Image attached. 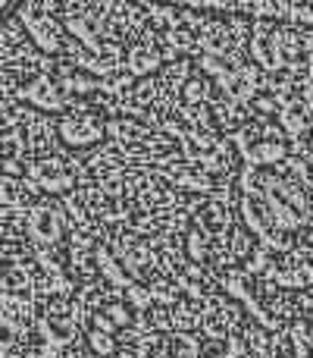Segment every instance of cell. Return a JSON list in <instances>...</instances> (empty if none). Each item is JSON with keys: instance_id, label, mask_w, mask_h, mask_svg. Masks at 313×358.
Here are the masks:
<instances>
[{"instance_id": "obj_1", "label": "cell", "mask_w": 313, "mask_h": 358, "mask_svg": "<svg viewBox=\"0 0 313 358\" xmlns=\"http://www.w3.org/2000/svg\"><path fill=\"white\" fill-rule=\"evenodd\" d=\"M191 3L226 6L241 13H264V16H285V19H310V0H191Z\"/></svg>"}]
</instances>
